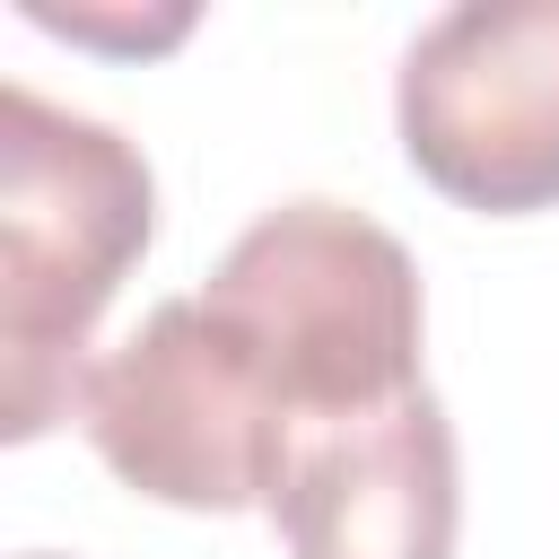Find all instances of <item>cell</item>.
I'll use <instances>...</instances> for the list:
<instances>
[{"label": "cell", "mask_w": 559, "mask_h": 559, "mask_svg": "<svg viewBox=\"0 0 559 559\" xmlns=\"http://www.w3.org/2000/svg\"><path fill=\"white\" fill-rule=\"evenodd\" d=\"M201 306L245 341L288 428L358 419L419 393V262L393 227L341 201L262 210L210 271Z\"/></svg>", "instance_id": "cell-2"}, {"label": "cell", "mask_w": 559, "mask_h": 559, "mask_svg": "<svg viewBox=\"0 0 559 559\" xmlns=\"http://www.w3.org/2000/svg\"><path fill=\"white\" fill-rule=\"evenodd\" d=\"M402 157L480 218L559 210V0H463L428 17L393 79Z\"/></svg>", "instance_id": "cell-4"}, {"label": "cell", "mask_w": 559, "mask_h": 559, "mask_svg": "<svg viewBox=\"0 0 559 559\" xmlns=\"http://www.w3.org/2000/svg\"><path fill=\"white\" fill-rule=\"evenodd\" d=\"M262 515L288 559H454L463 454L445 402L419 384L384 411L306 428Z\"/></svg>", "instance_id": "cell-5"}, {"label": "cell", "mask_w": 559, "mask_h": 559, "mask_svg": "<svg viewBox=\"0 0 559 559\" xmlns=\"http://www.w3.org/2000/svg\"><path fill=\"white\" fill-rule=\"evenodd\" d=\"M157 236L148 157L35 87H0V437L79 419L87 341Z\"/></svg>", "instance_id": "cell-1"}, {"label": "cell", "mask_w": 559, "mask_h": 559, "mask_svg": "<svg viewBox=\"0 0 559 559\" xmlns=\"http://www.w3.org/2000/svg\"><path fill=\"white\" fill-rule=\"evenodd\" d=\"M79 428L105 454V472L157 507L183 515H245L271 507L280 472H288V411L262 384V367L245 358V341L201 306V297H166L148 306L96 367L79 393Z\"/></svg>", "instance_id": "cell-3"}]
</instances>
